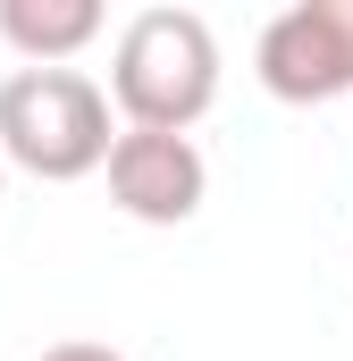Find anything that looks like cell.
<instances>
[{
  "mask_svg": "<svg viewBox=\"0 0 353 361\" xmlns=\"http://www.w3.org/2000/svg\"><path fill=\"white\" fill-rule=\"evenodd\" d=\"M109 109L152 135H193L219 101V34L202 8H143L118 25L109 51Z\"/></svg>",
  "mask_w": 353,
  "mask_h": 361,
  "instance_id": "cell-1",
  "label": "cell"
},
{
  "mask_svg": "<svg viewBox=\"0 0 353 361\" xmlns=\"http://www.w3.org/2000/svg\"><path fill=\"white\" fill-rule=\"evenodd\" d=\"M109 92L85 68H17L0 76V169L76 185L109 160Z\"/></svg>",
  "mask_w": 353,
  "mask_h": 361,
  "instance_id": "cell-2",
  "label": "cell"
},
{
  "mask_svg": "<svg viewBox=\"0 0 353 361\" xmlns=\"http://www.w3.org/2000/svg\"><path fill=\"white\" fill-rule=\"evenodd\" d=\"M253 76L277 101H294V109L353 92V0H294V8H277L261 25Z\"/></svg>",
  "mask_w": 353,
  "mask_h": 361,
  "instance_id": "cell-3",
  "label": "cell"
},
{
  "mask_svg": "<svg viewBox=\"0 0 353 361\" xmlns=\"http://www.w3.org/2000/svg\"><path fill=\"white\" fill-rule=\"evenodd\" d=\"M109 202L135 219V227H185L210 193V160L193 135H152V126H118L109 135Z\"/></svg>",
  "mask_w": 353,
  "mask_h": 361,
  "instance_id": "cell-4",
  "label": "cell"
},
{
  "mask_svg": "<svg viewBox=\"0 0 353 361\" xmlns=\"http://www.w3.org/2000/svg\"><path fill=\"white\" fill-rule=\"evenodd\" d=\"M101 0H0V42L25 68H68L76 51L101 42Z\"/></svg>",
  "mask_w": 353,
  "mask_h": 361,
  "instance_id": "cell-5",
  "label": "cell"
},
{
  "mask_svg": "<svg viewBox=\"0 0 353 361\" xmlns=\"http://www.w3.org/2000/svg\"><path fill=\"white\" fill-rule=\"evenodd\" d=\"M34 361H126V353H109V345H92V336H68V345H42Z\"/></svg>",
  "mask_w": 353,
  "mask_h": 361,
  "instance_id": "cell-6",
  "label": "cell"
},
{
  "mask_svg": "<svg viewBox=\"0 0 353 361\" xmlns=\"http://www.w3.org/2000/svg\"><path fill=\"white\" fill-rule=\"evenodd\" d=\"M0 202H8V169H0Z\"/></svg>",
  "mask_w": 353,
  "mask_h": 361,
  "instance_id": "cell-7",
  "label": "cell"
}]
</instances>
